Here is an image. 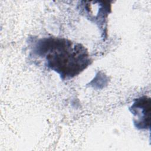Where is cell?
I'll use <instances>...</instances> for the list:
<instances>
[{"mask_svg": "<svg viewBox=\"0 0 151 151\" xmlns=\"http://www.w3.org/2000/svg\"><path fill=\"white\" fill-rule=\"evenodd\" d=\"M31 54L57 73L63 80H70L91 64L87 50L82 44L64 38L48 37L33 42Z\"/></svg>", "mask_w": 151, "mask_h": 151, "instance_id": "cell-1", "label": "cell"}, {"mask_svg": "<svg viewBox=\"0 0 151 151\" xmlns=\"http://www.w3.org/2000/svg\"><path fill=\"white\" fill-rule=\"evenodd\" d=\"M150 99L146 96L135 99L129 107L133 115V122L137 129H149L150 123Z\"/></svg>", "mask_w": 151, "mask_h": 151, "instance_id": "cell-2", "label": "cell"}]
</instances>
